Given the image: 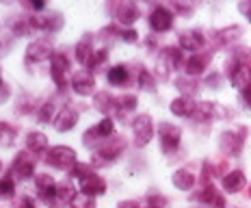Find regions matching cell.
Returning a JSON list of instances; mask_svg holds the SVG:
<instances>
[{"instance_id": "obj_39", "label": "cell", "mask_w": 251, "mask_h": 208, "mask_svg": "<svg viewBox=\"0 0 251 208\" xmlns=\"http://www.w3.org/2000/svg\"><path fill=\"white\" fill-rule=\"evenodd\" d=\"M13 128L11 126H7L4 122H0V143H11V139H13Z\"/></svg>"}, {"instance_id": "obj_2", "label": "cell", "mask_w": 251, "mask_h": 208, "mask_svg": "<svg viewBox=\"0 0 251 208\" xmlns=\"http://www.w3.org/2000/svg\"><path fill=\"white\" fill-rule=\"evenodd\" d=\"M46 163L56 169H72L78 160H76V152L72 148H67V145H56V148H50L48 152H46Z\"/></svg>"}, {"instance_id": "obj_48", "label": "cell", "mask_w": 251, "mask_h": 208, "mask_svg": "<svg viewBox=\"0 0 251 208\" xmlns=\"http://www.w3.org/2000/svg\"><path fill=\"white\" fill-rule=\"evenodd\" d=\"M7 96H9V89H7V87H0V102L7 100Z\"/></svg>"}, {"instance_id": "obj_32", "label": "cell", "mask_w": 251, "mask_h": 208, "mask_svg": "<svg viewBox=\"0 0 251 208\" xmlns=\"http://www.w3.org/2000/svg\"><path fill=\"white\" fill-rule=\"evenodd\" d=\"M70 206L72 208H96V200L85 193H74V197L70 200Z\"/></svg>"}, {"instance_id": "obj_29", "label": "cell", "mask_w": 251, "mask_h": 208, "mask_svg": "<svg viewBox=\"0 0 251 208\" xmlns=\"http://www.w3.org/2000/svg\"><path fill=\"white\" fill-rule=\"evenodd\" d=\"M240 33H243V28L240 26H229V28H223L217 33V41L219 44H229V41H236L240 37Z\"/></svg>"}, {"instance_id": "obj_43", "label": "cell", "mask_w": 251, "mask_h": 208, "mask_svg": "<svg viewBox=\"0 0 251 208\" xmlns=\"http://www.w3.org/2000/svg\"><path fill=\"white\" fill-rule=\"evenodd\" d=\"M18 208H37V206H35V200H33V197L24 195L22 200L18 202Z\"/></svg>"}, {"instance_id": "obj_51", "label": "cell", "mask_w": 251, "mask_h": 208, "mask_svg": "<svg viewBox=\"0 0 251 208\" xmlns=\"http://www.w3.org/2000/svg\"><path fill=\"white\" fill-rule=\"evenodd\" d=\"M0 169H2V163H0Z\"/></svg>"}, {"instance_id": "obj_27", "label": "cell", "mask_w": 251, "mask_h": 208, "mask_svg": "<svg viewBox=\"0 0 251 208\" xmlns=\"http://www.w3.org/2000/svg\"><path fill=\"white\" fill-rule=\"evenodd\" d=\"M106 80L111 82V85H126V80H128V70H126L124 65H115L108 70Z\"/></svg>"}, {"instance_id": "obj_1", "label": "cell", "mask_w": 251, "mask_h": 208, "mask_svg": "<svg viewBox=\"0 0 251 208\" xmlns=\"http://www.w3.org/2000/svg\"><path fill=\"white\" fill-rule=\"evenodd\" d=\"M126 148V141L122 137H117V134H113V137H108L106 141H102V145L98 148L96 152V158H93V165H106L115 160L119 154L124 152Z\"/></svg>"}, {"instance_id": "obj_26", "label": "cell", "mask_w": 251, "mask_h": 208, "mask_svg": "<svg viewBox=\"0 0 251 208\" xmlns=\"http://www.w3.org/2000/svg\"><path fill=\"white\" fill-rule=\"evenodd\" d=\"M56 106H54V102L48 100V102H44V104H39V111H37V119L41 124H50V122H54V117H56Z\"/></svg>"}, {"instance_id": "obj_21", "label": "cell", "mask_w": 251, "mask_h": 208, "mask_svg": "<svg viewBox=\"0 0 251 208\" xmlns=\"http://www.w3.org/2000/svg\"><path fill=\"white\" fill-rule=\"evenodd\" d=\"M197 200L203 202V204L210 206V208H223V206H226L223 197L219 195V191L214 189L212 184H206V186H203V191H201L200 195H197Z\"/></svg>"}, {"instance_id": "obj_35", "label": "cell", "mask_w": 251, "mask_h": 208, "mask_svg": "<svg viewBox=\"0 0 251 208\" xmlns=\"http://www.w3.org/2000/svg\"><path fill=\"white\" fill-rule=\"evenodd\" d=\"M139 87L143 91H156V82H154V78H151V74L148 70H141L139 72Z\"/></svg>"}, {"instance_id": "obj_23", "label": "cell", "mask_w": 251, "mask_h": 208, "mask_svg": "<svg viewBox=\"0 0 251 208\" xmlns=\"http://www.w3.org/2000/svg\"><path fill=\"white\" fill-rule=\"evenodd\" d=\"M93 104H96V108L100 113H111L117 108V100L111 96L108 91H100V93H96V98H93Z\"/></svg>"}, {"instance_id": "obj_8", "label": "cell", "mask_w": 251, "mask_h": 208, "mask_svg": "<svg viewBox=\"0 0 251 208\" xmlns=\"http://www.w3.org/2000/svg\"><path fill=\"white\" fill-rule=\"evenodd\" d=\"M11 174L15 176V178H20V180H28L30 176L35 174L33 156H28V152H20L18 156H15L13 165H11Z\"/></svg>"}, {"instance_id": "obj_31", "label": "cell", "mask_w": 251, "mask_h": 208, "mask_svg": "<svg viewBox=\"0 0 251 208\" xmlns=\"http://www.w3.org/2000/svg\"><path fill=\"white\" fill-rule=\"evenodd\" d=\"M106 59H108V50L106 48L96 50V52H93V56L89 59V63H87V72H96L100 65L106 63Z\"/></svg>"}, {"instance_id": "obj_41", "label": "cell", "mask_w": 251, "mask_h": 208, "mask_svg": "<svg viewBox=\"0 0 251 208\" xmlns=\"http://www.w3.org/2000/svg\"><path fill=\"white\" fill-rule=\"evenodd\" d=\"M119 35H122V39L128 41V44H134V41H139V33L134 28H124Z\"/></svg>"}, {"instance_id": "obj_24", "label": "cell", "mask_w": 251, "mask_h": 208, "mask_svg": "<svg viewBox=\"0 0 251 208\" xmlns=\"http://www.w3.org/2000/svg\"><path fill=\"white\" fill-rule=\"evenodd\" d=\"M174 184L177 186L180 191H191L193 184H195V176L186 169H177L174 174Z\"/></svg>"}, {"instance_id": "obj_15", "label": "cell", "mask_w": 251, "mask_h": 208, "mask_svg": "<svg viewBox=\"0 0 251 208\" xmlns=\"http://www.w3.org/2000/svg\"><path fill=\"white\" fill-rule=\"evenodd\" d=\"M104 191H106V182H104L100 176L91 174V176H87V178L80 180V193L96 197V195H102Z\"/></svg>"}, {"instance_id": "obj_11", "label": "cell", "mask_w": 251, "mask_h": 208, "mask_svg": "<svg viewBox=\"0 0 251 208\" xmlns=\"http://www.w3.org/2000/svg\"><path fill=\"white\" fill-rule=\"evenodd\" d=\"M37 191H39V197L46 202V204H54L59 197H56V182L52 176L48 174H37Z\"/></svg>"}, {"instance_id": "obj_19", "label": "cell", "mask_w": 251, "mask_h": 208, "mask_svg": "<svg viewBox=\"0 0 251 208\" xmlns=\"http://www.w3.org/2000/svg\"><path fill=\"white\" fill-rule=\"evenodd\" d=\"M203 46V35L197 30H186L180 35V48L188 52H197Z\"/></svg>"}, {"instance_id": "obj_44", "label": "cell", "mask_w": 251, "mask_h": 208, "mask_svg": "<svg viewBox=\"0 0 251 208\" xmlns=\"http://www.w3.org/2000/svg\"><path fill=\"white\" fill-rule=\"evenodd\" d=\"M206 85H208V87H214V89H217V87L221 85V76H219V74L208 76V78H206Z\"/></svg>"}, {"instance_id": "obj_33", "label": "cell", "mask_w": 251, "mask_h": 208, "mask_svg": "<svg viewBox=\"0 0 251 208\" xmlns=\"http://www.w3.org/2000/svg\"><path fill=\"white\" fill-rule=\"evenodd\" d=\"M163 56H165L167 63H169L171 70L180 67V63H182V52L177 50V48H165V50H163Z\"/></svg>"}, {"instance_id": "obj_25", "label": "cell", "mask_w": 251, "mask_h": 208, "mask_svg": "<svg viewBox=\"0 0 251 208\" xmlns=\"http://www.w3.org/2000/svg\"><path fill=\"white\" fill-rule=\"evenodd\" d=\"M206 61L208 56H201V54H193L191 59L186 61V76H200L203 70H206Z\"/></svg>"}, {"instance_id": "obj_34", "label": "cell", "mask_w": 251, "mask_h": 208, "mask_svg": "<svg viewBox=\"0 0 251 208\" xmlns=\"http://www.w3.org/2000/svg\"><path fill=\"white\" fill-rule=\"evenodd\" d=\"M117 111H119V115H126V113H130V111H134L137 108V96H124L122 100H117Z\"/></svg>"}, {"instance_id": "obj_28", "label": "cell", "mask_w": 251, "mask_h": 208, "mask_svg": "<svg viewBox=\"0 0 251 208\" xmlns=\"http://www.w3.org/2000/svg\"><path fill=\"white\" fill-rule=\"evenodd\" d=\"M214 106H217V104H212V102H200L195 106L193 119H197V122H208V119L212 117V113H214Z\"/></svg>"}, {"instance_id": "obj_20", "label": "cell", "mask_w": 251, "mask_h": 208, "mask_svg": "<svg viewBox=\"0 0 251 208\" xmlns=\"http://www.w3.org/2000/svg\"><path fill=\"white\" fill-rule=\"evenodd\" d=\"M76 61L80 65H87L89 63V59L93 56V39H91V35H85L80 41L76 44Z\"/></svg>"}, {"instance_id": "obj_14", "label": "cell", "mask_w": 251, "mask_h": 208, "mask_svg": "<svg viewBox=\"0 0 251 208\" xmlns=\"http://www.w3.org/2000/svg\"><path fill=\"white\" fill-rule=\"evenodd\" d=\"M227 74H229L232 87H236V89L245 91L251 87V70L247 65H234V70H229Z\"/></svg>"}, {"instance_id": "obj_40", "label": "cell", "mask_w": 251, "mask_h": 208, "mask_svg": "<svg viewBox=\"0 0 251 208\" xmlns=\"http://www.w3.org/2000/svg\"><path fill=\"white\" fill-rule=\"evenodd\" d=\"M148 206L150 208H165L167 206V197H163V195H150L148 197Z\"/></svg>"}, {"instance_id": "obj_42", "label": "cell", "mask_w": 251, "mask_h": 208, "mask_svg": "<svg viewBox=\"0 0 251 208\" xmlns=\"http://www.w3.org/2000/svg\"><path fill=\"white\" fill-rule=\"evenodd\" d=\"M177 85H180V89L184 91V96H188V93H193L197 89L195 82H188V80H184V78H177Z\"/></svg>"}, {"instance_id": "obj_30", "label": "cell", "mask_w": 251, "mask_h": 208, "mask_svg": "<svg viewBox=\"0 0 251 208\" xmlns=\"http://www.w3.org/2000/svg\"><path fill=\"white\" fill-rule=\"evenodd\" d=\"M13 33L18 37H28V35H35L33 24H30V15L28 18H18V22L13 24Z\"/></svg>"}, {"instance_id": "obj_50", "label": "cell", "mask_w": 251, "mask_h": 208, "mask_svg": "<svg viewBox=\"0 0 251 208\" xmlns=\"http://www.w3.org/2000/svg\"><path fill=\"white\" fill-rule=\"evenodd\" d=\"M0 87H2V76H0Z\"/></svg>"}, {"instance_id": "obj_13", "label": "cell", "mask_w": 251, "mask_h": 208, "mask_svg": "<svg viewBox=\"0 0 251 208\" xmlns=\"http://www.w3.org/2000/svg\"><path fill=\"white\" fill-rule=\"evenodd\" d=\"M52 124H54V128L59 130V132H70V130L78 124V113L72 106H65L56 113V117Z\"/></svg>"}, {"instance_id": "obj_45", "label": "cell", "mask_w": 251, "mask_h": 208, "mask_svg": "<svg viewBox=\"0 0 251 208\" xmlns=\"http://www.w3.org/2000/svg\"><path fill=\"white\" fill-rule=\"evenodd\" d=\"M238 9L251 20V2H240V4H238Z\"/></svg>"}, {"instance_id": "obj_10", "label": "cell", "mask_w": 251, "mask_h": 208, "mask_svg": "<svg viewBox=\"0 0 251 208\" xmlns=\"http://www.w3.org/2000/svg\"><path fill=\"white\" fill-rule=\"evenodd\" d=\"M132 130H134V139L137 145H148L151 134H154V126H151V117L150 115H139L132 122Z\"/></svg>"}, {"instance_id": "obj_37", "label": "cell", "mask_w": 251, "mask_h": 208, "mask_svg": "<svg viewBox=\"0 0 251 208\" xmlns=\"http://www.w3.org/2000/svg\"><path fill=\"white\" fill-rule=\"evenodd\" d=\"M91 174H93V169H91V165H87V163H76L74 167L70 169V176L72 178H78V180L87 178V176H91Z\"/></svg>"}, {"instance_id": "obj_16", "label": "cell", "mask_w": 251, "mask_h": 208, "mask_svg": "<svg viewBox=\"0 0 251 208\" xmlns=\"http://www.w3.org/2000/svg\"><path fill=\"white\" fill-rule=\"evenodd\" d=\"M240 148H243V130L236 134V132H223L221 134V150L229 156H236L240 152Z\"/></svg>"}, {"instance_id": "obj_9", "label": "cell", "mask_w": 251, "mask_h": 208, "mask_svg": "<svg viewBox=\"0 0 251 208\" xmlns=\"http://www.w3.org/2000/svg\"><path fill=\"white\" fill-rule=\"evenodd\" d=\"M70 85H72V89H74L78 96H91L93 89H96V78H93L91 72L80 70V72H76L74 74V78L70 80Z\"/></svg>"}, {"instance_id": "obj_4", "label": "cell", "mask_w": 251, "mask_h": 208, "mask_svg": "<svg viewBox=\"0 0 251 208\" xmlns=\"http://www.w3.org/2000/svg\"><path fill=\"white\" fill-rule=\"evenodd\" d=\"M52 54H54V50H52L50 39H46V37L35 39L26 48V61H30V63H41L46 59H52Z\"/></svg>"}, {"instance_id": "obj_47", "label": "cell", "mask_w": 251, "mask_h": 208, "mask_svg": "<svg viewBox=\"0 0 251 208\" xmlns=\"http://www.w3.org/2000/svg\"><path fill=\"white\" fill-rule=\"evenodd\" d=\"M119 208H141V206L137 204V202H122Z\"/></svg>"}, {"instance_id": "obj_38", "label": "cell", "mask_w": 251, "mask_h": 208, "mask_svg": "<svg viewBox=\"0 0 251 208\" xmlns=\"http://www.w3.org/2000/svg\"><path fill=\"white\" fill-rule=\"evenodd\" d=\"M63 26V18L59 13H50L46 15V33H54Z\"/></svg>"}, {"instance_id": "obj_49", "label": "cell", "mask_w": 251, "mask_h": 208, "mask_svg": "<svg viewBox=\"0 0 251 208\" xmlns=\"http://www.w3.org/2000/svg\"><path fill=\"white\" fill-rule=\"evenodd\" d=\"M30 7H33V9H37V11H41V9H44L46 4H44V2H33V4H30Z\"/></svg>"}, {"instance_id": "obj_36", "label": "cell", "mask_w": 251, "mask_h": 208, "mask_svg": "<svg viewBox=\"0 0 251 208\" xmlns=\"http://www.w3.org/2000/svg\"><path fill=\"white\" fill-rule=\"evenodd\" d=\"M15 193V184H13V178H0V200H9L13 197Z\"/></svg>"}, {"instance_id": "obj_5", "label": "cell", "mask_w": 251, "mask_h": 208, "mask_svg": "<svg viewBox=\"0 0 251 208\" xmlns=\"http://www.w3.org/2000/svg\"><path fill=\"white\" fill-rule=\"evenodd\" d=\"M158 137H160V148L165 152H174V150H177V145H180L182 130L169 122H163L158 128Z\"/></svg>"}, {"instance_id": "obj_7", "label": "cell", "mask_w": 251, "mask_h": 208, "mask_svg": "<svg viewBox=\"0 0 251 208\" xmlns=\"http://www.w3.org/2000/svg\"><path fill=\"white\" fill-rule=\"evenodd\" d=\"M150 26L154 33H167L174 26V15H171L169 9L165 7H156L154 11L150 13Z\"/></svg>"}, {"instance_id": "obj_17", "label": "cell", "mask_w": 251, "mask_h": 208, "mask_svg": "<svg viewBox=\"0 0 251 208\" xmlns=\"http://www.w3.org/2000/svg\"><path fill=\"white\" fill-rule=\"evenodd\" d=\"M195 100H193L191 96H180L176 98L174 102H171V113L177 117H193V113H195Z\"/></svg>"}, {"instance_id": "obj_46", "label": "cell", "mask_w": 251, "mask_h": 208, "mask_svg": "<svg viewBox=\"0 0 251 208\" xmlns=\"http://www.w3.org/2000/svg\"><path fill=\"white\" fill-rule=\"evenodd\" d=\"M243 102L251 108V87H249V89H245V91H243Z\"/></svg>"}, {"instance_id": "obj_3", "label": "cell", "mask_w": 251, "mask_h": 208, "mask_svg": "<svg viewBox=\"0 0 251 208\" xmlns=\"http://www.w3.org/2000/svg\"><path fill=\"white\" fill-rule=\"evenodd\" d=\"M67 72H70V59H67L65 54H61V52H54V54H52V63H50V74L59 89H67V87H70Z\"/></svg>"}, {"instance_id": "obj_6", "label": "cell", "mask_w": 251, "mask_h": 208, "mask_svg": "<svg viewBox=\"0 0 251 208\" xmlns=\"http://www.w3.org/2000/svg\"><path fill=\"white\" fill-rule=\"evenodd\" d=\"M115 132V124L111 117H104L96 128L87 130L85 132V145H91V143H98V141H106L108 137H113Z\"/></svg>"}, {"instance_id": "obj_18", "label": "cell", "mask_w": 251, "mask_h": 208, "mask_svg": "<svg viewBox=\"0 0 251 208\" xmlns=\"http://www.w3.org/2000/svg\"><path fill=\"white\" fill-rule=\"evenodd\" d=\"M26 148H28V154H35V156L48 152V137L44 132H28Z\"/></svg>"}, {"instance_id": "obj_12", "label": "cell", "mask_w": 251, "mask_h": 208, "mask_svg": "<svg viewBox=\"0 0 251 208\" xmlns=\"http://www.w3.org/2000/svg\"><path fill=\"white\" fill-rule=\"evenodd\" d=\"M115 18H117L119 24L124 26H130L134 24L139 20V9L134 2H130V0H124V2H119L117 7H115Z\"/></svg>"}, {"instance_id": "obj_22", "label": "cell", "mask_w": 251, "mask_h": 208, "mask_svg": "<svg viewBox=\"0 0 251 208\" xmlns=\"http://www.w3.org/2000/svg\"><path fill=\"white\" fill-rule=\"evenodd\" d=\"M245 186V176L243 171H229V174L223 178V189L227 191V193H238L240 189Z\"/></svg>"}]
</instances>
